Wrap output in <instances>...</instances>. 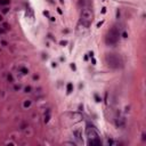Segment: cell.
<instances>
[{
  "label": "cell",
  "instance_id": "6da1fadb",
  "mask_svg": "<svg viewBox=\"0 0 146 146\" xmlns=\"http://www.w3.org/2000/svg\"><path fill=\"white\" fill-rule=\"evenodd\" d=\"M91 19H92V14H91V11H90L88 8H86V9L82 11V22H83L86 25H89V23H90Z\"/></svg>",
  "mask_w": 146,
  "mask_h": 146
}]
</instances>
